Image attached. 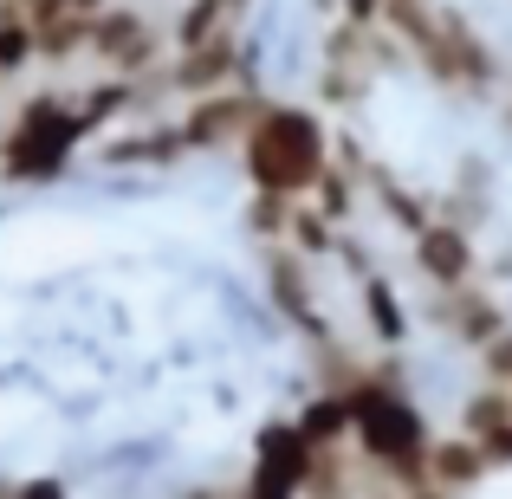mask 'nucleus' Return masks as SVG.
Listing matches in <instances>:
<instances>
[{"mask_svg":"<svg viewBox=\"0 0 512 499\" xmlns=\"http://www.w3.org/2000/svg\"><path fill=\"white\" fill-rule=\"evenodd\" d=\"M350 415H357L350 448L383 474L389 493L428 487V441H435V435H428V415L415 409V396L402 389L396 357H376V376L350 396Z\"/></svg>","mask_w":512,"mask_h":499,"instance_id":"obj_1","label":"nucleus"},{"mask_svg":"<svg viewBox=\"0 0 512 499\" xmlns=\"http://www.w3.org/2000/svg\"><path fill=\"white\" fill-rule=\"evenodd\" d=\"M240 169H247V188H260V195L305 201L318 175L331 169V130L318 124L312 104L266 98L253 130L240 137Z\"/></svg>","mask_w":512,"mask_h":499,"instance_id":"obj_2","label":"nucleus"},{"mask_svg":"<svg viewBox=\"0 0 512 499\" xmlns=\"http://www.w3.org/2000/svg\"><path fill=\"white\" fill-rule=\"evenodd\" d=\"M85 124H78L72 85H46L26 91L13 104V117L0 124V182L13 188H46L72 169V156L85 150Z\"/></svg>","mask_w":512,"mask_h":499,"instance_id":"obj_3","label":"nucleus"},{"mask_svg":"<svg viewBox=\"0 0 512 499\" xmlns=\"http://www.w3.org/2000/svg\"><path fill=\"white\" fill-rule=\"evenodd\" d=\"M409 59L422 65V72L435 78V91H448V98H487V91L500 85V52L474 33V20H467L461 7H441L435 33H428Z\"/></svg>","mask_w":512,"mask_h":499,"instance_id":"obj_4","label":"nucleus"},{"mask_svg":"<svg viewBox=\"0 0 512 499\" xmlns=\"http://www.w3.org/2000/svg\"><path fill=\"white\" fill-rule=\"evenodd\" d=\"M169 59V26L143 0H104L91 13V65L117 78H150Z\"/></svg>","mask_w":512,"mask_h":499,"instance_id":"obj_5","label":"nucleus"},{"mask_svg":"<svg viewBox=\"0 0 512 499\" xmlns=\"http://www.w3.org/2000/svg\"><path fill=\"white\" fill-rule=\"evenodd\" d=\"M260 104H266V91H253V85H227V91H208V98H188L182 111H175L188 156H221V150H240V137L253 130Z\"/></svg>","mask_w":512,"mask_h":499,"instance_id":"obj_6","label":"nucleus"},{"mask_svg":"<svg viewBox=\"0 0 512 499\" xmlns=\"http://www.w3.org/2000/svg\"><path fill=\"white\" fill-rule=\"evenodd\" d=\"M91 150H98L104 169H175L188 156V143H182V124H175V117H137V124L104 130Z\"/></svg>","mask_w":512,"mask_h":499,"instance_id":"obj_7","label":"nucleus"},{"mask_svg":"<svg viewBox=\"0 0 512 499\" xmlns=\"http://www.w3.org/2000/svg\"><path fill=\"white\" fill-rule=\"evenodd\" d=\"M409 260H415V273H422L435 292L480 279V247H474V227L448 221V214H435V221H428L422 234L409 240Z\"/></svg>","mask_w":512,"mask_h":499,"instance_id":"obj_8","label":"nucleus"},{"mask_svg":"<svg viewBox=\"0 0 512 499\" xmlns=\"http://www.w3.org/2000/svg\"><path fill=\"white\" fill-rule=\"evenodd\" d=\"M260 260H266V292H273L279 318H286V325H299L305 344H325V337H338V325L325 318V305H318V292H312V279H305V253H292V247H260Z\"/></svg>","mask_w":512,"mask_h":499,"instance_id":"obj_9","label":"nucleus"},{"mask_svg":"<svg viewBox=\"0 0 512 499\" xmlns=\"http://www.w3.org/2000/svg\"><path fill=\"white\" fill-rule=\"evenodd\" d=\"M435 325L454 337L461 350H487V344H500V337L512 331L506 325V305L493 299L480 279H467V286H448V292H435Z\"/></svg>","mask_w":512,"mask_h":499,"instance_id":"obj_10","label":"nucleus"},{"mask_svg":"<svg viewBox=\"0 0 512 499\" xmlns=\"http://www.w3.org/2000/svg\"><path fill=\"white\" fill-rule=\"evenodd\" d=\"M487 480H493V461H487V448H480L474 435H435L428 441V487L435 493L461 499V493L487 487Z\"/></svg>","mask_w":512,"mask_h":499,"instance_id":"obj_11","label":"nucleus"},{"mask_svg":"<svg viewBox=\"0 0 512 499\" xmlns=\"http://www.w3.org/2000/svg\"><path fill=\"white\" fill-rule=\"evenodd\" d=\"M312 454H318V448L299 435V422H292V415H273V422H260V435H253V461H247V467H260V474H273V480H286V487H299V499H305Z\"/></svg>","mask_w":512,"mask_h":499,"instance_id":"obj_12","label":"nucleus"},{"mask_svg":"<svg viewBox=\"0 0 512 499\" xmlns=\"http://www.w3.org/2000/svg\"><path fill=\"white\" fill-rule=\"evenodd\" d=\"M461 435H474L493 467H512V389L506 383H480L461 402Z\"/></svg>","mask_w":512,"mask_h":499,"instance_id":"obj_13","label":"nucleus"},{"mask_svg":"<svg viewBox=\"0 0 512 499\" xmlns=\"http://www.w3.org/2000/svg\"><path fill=\"white\" fill-rule=\"evenodd\" d=\"M363 195H370L376 208H383V221L396 227L402 240H415L428 221H435V201L415 195L409 182H396V169H389V163H370V175H363Z\"/></svg>","mask_w":512,"mask_h":499,"instance_id":"obj_14","label":"nucleus"},{"mask_svg":"<svg viewBox=\"0 0 512 499\" xmlns=\"http://www.w3.org/2000/svg\"><path fill=\"white\" fill-rule=\"evenodd\" d=\"M247 0H182L169 20V52H188V46H208L214 33H234Z\"/></svg>","mask_w":512,"mask_h":499,"instance_id":"obj_15","label":"nucleus"},{"mask_svg":"<svg viewBox=\"0 0 512 499\" xmlns=\"http://www.w3.org/2000/svg\"><path fill=\"white\" fill-rule=\"evenodd\" d=\"M357 305H363V325H370V337L383 350H396L402 337H409V305H402L396 279H383V273L357 279Z\"/></svg>","mask_w":512,"mask_h":499,"instance_id":"obj_16","label":"nucleus"},{"mask_svg":"<svg viewBox=\"0 0 512 499\" xmlns=\"http://www.w3.org/2000/svg\"><path fill=\"white\" fill-rule=\"evenodd\" d=\"M299 435L312 441V448H344L350 428H357V415H350V396H331V389H312V396L299 402Z\"/></svg>","mask_w":512,"mask_h":499,"instance_id":"obj_17","label":"nucleus"},{"mask_svg":"<svg viewBox=\"0 0 512 499\" xmlns=\"http://www.w3.org/2000/svg\"><path fill=\"white\" fill-rule=\"evenodd\" d=\"M33 65H39V26L26 20L13 0H0V91L20 85Z\"/></svg>","mask_w":512,"mask_h":499,"instance_id":"obj_18","label":"nucleus"},{"mask_svg":"<svg viewBox=\"0 0 512 499\" xmlns=\"http://www.w3.org/2000/svg\"><path fill=\"white\" fill-rule=\"evenodd\" d=\"M363 454L350 448H318L312 454V474H305V499H357V480H363Z\"/></svg>","mask_w":512,"mask_h":499,"instance_id":"obj_19","label":"nucleus"},{"mask_svg":"<svg viewBox=\"0 0 512 499\" xmlns=\"http://www.w3.org/2000/svg\"><path fill=\"white\" fill-rule=\"evenodd\" d=\"M305 201H312V208L325 214L331 227H350V214H357V201H363V175H350V169L331 163L325 175H318V188H312Z\"/></svg>","mask_w":512,"mask_h":499,"instance_id":"obj_20","label":"nucleus"},{"mask_svg":"<svg viewBox=\"0 0 512 499\" xmlns=\"http://www.w3.org/2000/svg\"><path fill=\"white\" fill-rule=\"evenodd\" d=\"M338 234H344V227H331L325 214L312 208V201H299V208H292V227H286V247H292V253H305V260H331Z\"/></svg>","mask_w":512,"mask_h":499,"instance_id":"obj_21","label":"nucleus"},{"mask_svg":"<svg viewBox=\"0 0 512 499\" xmlns=\"http://www.w3.org/2000/svg\"><path fill=\"white\" fill-rule=\"evenodd\" d=\"M292 208H299V201H286V195H260V188H253V195H247V234L260 240V247H286Z\"/></svg>","mask_w":512,"mask_h":499,"instance_id":"obj_22","label":"nucleus"},{"mask_svg":"<svg viewBox=\"0 0 512 499\" xmlns=\"http://www.w3.org/2000/svg\"><path fill=\"white\" fill-rule=\"evenodd\" d=\"M234 499H299V487H286V480L260 474V467H247V480L234 487Z\"/></svg>","mask_w":512,"mask_h":499,"instance_id":"obj_23","label":"nucleus"},{"mask_svg":"<svg viewBox=\"0 0 512 499\" xmlns=\"http://www.w3.org/2000/svg\"><path fill=\"white\" fill-rule=\"evenodd\" d=\"M331 260L344 266V273H357V279H370L376 273V260H370V247H363L357 234H338V247H331Z\"/></svg>","mask_w":512,"mask_h":499,"instance_id":"obj_24","label":"nucleus"},{"mask_svg":"<svg viewBox=\"0 0 512 499\" xmlns=\"http://www.w3.org/2000/svg\"><path fill=\"white\" fill-rule=\"evenodd\" d=\"M7 499H72L65 493V480L59 474H26V480H13Z\"/></svg>","mask_w":512,"mask_h":499,"instance_id":"obj_25","label":"nucleus"},{"mask_svg":"<svg viewBox=\"0 0 512 499\" xmlns=\"http://www.w3.org/2000/svg\"><path fill=\"white\" fill-rule=\"evenodd\" d=\"M480 370H487V383H506V389H512V331L500 337V344L480 350Z\"/></svg>","mask_w":512,"mask_h":499,"instance_id":"obj_26","label":"nucleus"},{"mask_svg":"<svg viewBox=\"0 0 512 499\" xmlns=\"http://www.w3.org/2000/svg\"><path fill=\"white\" fill-rule=\"evenodd\" d=\"M338 20H350V26H383V0H338Z\"/></svg>","mask_w":512,"mask_h":499,"instance_id":"obj_27","label":"nucleus"},{"mask_svg":"<svg viewBox=\"0 0 512 499\" xmlns=\"http://www.w3.org/2000/svg\"><path fill=\"white\" fill-rule=\"evenodd\" d=\"M389 499H448V493H435V487H415V493H389Z\"/></svg>","mask_w":512,"mask_h":499,"instance_id":"obj_28","label":"nucleus"},{"mask_svg":"<svg viewBox=\"0 0 512 499\" xmlns=\"http://www.w3.org/2000/svg\"><path fill=\"white\" fill-rule=\"evenodd\" d=\"M182 499H234V493H221V487H195V493H182Z\"/></svg>","mask_w":512,"mask_h":499,"instance_id":"obj_29","label":"nucleus"}]
</instances>
